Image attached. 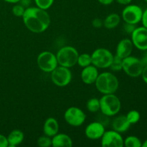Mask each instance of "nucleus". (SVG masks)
<instances>
[{"instance_id":"obj_5","label":"nucleus","mask_w":147,"mask_h":147,"mask_svg":"<svg viewBox=\"0 0 147 147\" xmlns=\"http://www.w3.org/2000/svg\"><path fill=\"white\" fill-rule=\"evenodd\" d=\"M113 55L111 52L106 48H97L91 54L92 65L98 69H106L110 67L113 60Z\"/></svg>"},{"instance_id":"obj_35","label":"nucleus","mask_w":147,"mask_h":147,"mask_svg":"<svg viewBox=\"0 0 147 147\" xmlns=\"http://www.w3.org/2000/svg\"><path fill=\"white\" fill-rule=\"evenodd\" d=\"M140 60L144 66L147 65V50H145V53L143 55V56H142Z\"/></svg>"},{"instance_id":"obj_11","label":"nucleus","mask_w":147,"mask_h":147,"mask_svg":"<svg viewBox=\"0 0 147 147\" xmlns=\"http://www.w3.org/2000/svg\"><path fill=\"white\" fill-rule=\"evenodd\" d=\"M101 139V145L103 147H123V141L120 133L113 130L105 131Z\"/></svg>"},{"instance_id":"obj_38","label":"nucleus","mask_w":147,"mask_h":147,"mask_svg":"<svg viewBox=\"0 0 147 147\" xmlns=\"http://www.w3.org/2000/svg\"><path fill=\"white\" fill-rule=\"evenodd\" d=\"M5 2L9 3V4H17V3L20 2V0H3Z\"/></svg>"},{"instance_id":"obj_27","label":"nucleus","mask_w":147,"mask_h":147,"mask_svg":"<svg viewBox=\"0 0 147 147\" xmlns=\"http://www.w3.org/2000/svg\"><path fill=\"white\" fill-rule=\"evenodd\" d=\"M55 0H34L36 7L47 10L53 6Z\"/></svg>"},{"instance_id":"obj_36","label":"nucleus","mask_w":147,"mask_h":147,"mask_svg":"<svg viewBox=\"0 0 147 147\" xmlns=\"http://www.w3.org/2000/svg\"><path fill=\"white\" fill-rule=\"evenodd\" d=\"M117 3H119V4H121V5H128V4H131L132 1V0H115Z\"/></svg>"},{"instance_id":"obj_24","label":"nucleus","mask_w":147,"mask_h":147,"mask_svg":"<svg viewBox=\"0 0 147 147\" xmlns=\"http://www.w3.org/2000/svg\"><path fill=\"white\" fill-rule=\"evenodd\" d=\"M126 117L128 121L131 123V125L135 124L138 123L140 120L141 115L138 111L136 110H131L127 113L126 115Z\"/></svg>"},{"instance_id":"obj_13","label":"nucleus","mask_w":147,"mask_h":147,"mask_svg":"<svg viewBox=\"0 0 147 147\" xmlns=\"http://www.w3.org/2000/svg\"><path fill=\"white\" fill-rule=\"evenodd\" d=\"M106 131L105 126L98 121L91 122L86 126L85 129V134L86 137L91 140L100 139Z\"/></svg>"},{"instance_id":"obj_31","label":"nucleus","mask_w":147,"mask_h":147,"mask_svg":"<svg viewBox=\"0 0 147 147\" xmlns=\"http://www.w3.org/2000/svg\"><path fill=\"white\" fill-rule=\"evenodd\" d=\"M8 140L7 137L4 135L0 134V147H8Z\"/></svg>"},{"instance_id":"obj_4","label":"nucleus","mask_w":147,"mask_h":147,"mask_svg":"<svg viewBox=\"0 0 147 147\" xmlns=\"http://www.w3.org/2000/svg\"><path fill=\"white\" fill-rule=\"evenodd\" d=\"M78 55V52L74 47L64 46L57 51L56 57L58 65L70 68L77 64Z\"/></svg>"},{"instance_id":"obj_7","label":"nucleus","mask_w":147,"mask_h":147,"mask_svg":"<svg viewBox=\"0 0 147 147\" xmlns=\"http://www.w3.org/2000/svg\"><path fill=\"white\" fill-rule=\"evenodd\" d=\"M51 80L57 87H65L72 80V73L70 68L58 65L50 73Z\"/></svg>"},{"instance_id":"obj_2","label":"nucleus","mask_w":147,"mask_h":147,"mask_svg":"<svg viewBox=\"0 0 147 147\" xmlns=\"http://www.w3.org/2000/svg\"><path fill=\"white\" fill-rule=\"evenodd\" d=\"M94 84L98 91L103 95L115 93L119 87L118 78L110 72H103L99 74Z\"/></svg>"},{"instance_id":"obj_16","label":"nucleus","mask_w":147,"mask_h":147,"mask_svg":"<svg viewBox=\"0 0 147 147\" xmlns=\"http://www.w3.org/2000/svg\"><path fill=\"white\" fill-rule=\"evenodd\" d=\"M44 134L53 137L59 131V123L56 119L53 117L47 118L44 122L42 127Z\"/></svg>"},{"instance_id":"obj_15","label":"nucleus","mask_w":147,"mask_h":147,"mask_svg":"<svg viewBox=\"0 0 147 147\" xmlns=\"http://www.w3.org/2000/svg\"><path fill=\"white\" fill-rule=\"evenodd\" d=\"M98 70L93 65L83 67L80 74L81 80L85 84L91 85L94 84L98 76Z\"/></svg>"},{"instance_id":"obj_17","label":"nucleus","mask_w":147,"mask_h":147,"mask_svg":"<svg viewBox=\"0 0 147 147\" xmlns=\"http://www.w3.org/2000/svg\"><path fill=\"white\" fill-rule=\"evenodd\" d=\"M112 128L114 131L122 134L127 131L128 129L130 128L131 123L128 121L126 116L120 115L113 119L111 123Z\"/></svg>"},{"instance_id":"obj_10","label":"nucleus","mask_w":147,"mask_h":147,"mask_svg":"<svg viewBox=\"0 0 147 147\" xmlns=\"http://www.w3.org/2000/svg\"><path fill=\"white\" fill-rule=\"evenodd\" d=\"M143 10L136 4H128L123 9L121 18L126 23L137 24L142 21Z\"/></svg>"},{"instance_id":"obj_22","label":"nucleus","mask_w":147,"mask_h":147,"mask_svg":"<svg viewBox=\"0 0 147 147\" xmlns=\"http://www.w3.org/2000/svg\"><path fill=\"white\" fill-rule=\"evenodd\" d=\"M86 108L90 113H96L100 111V100L96 98H91L86 103Z\"/></svg>"},{"instance_id":"obj_30","label":"nucleus","mask_w":147,"mask_h":147,"mask_svg":"<svg viewBox=\"0 0 147 147\" xmlns=\"http://www.w3.org/2000/svg\"><path fill=\"white\" fill-rule=\"evenodd\" d=\"M92 25L95 28H100L103 26V20L100 18H95L92 21Z\"/></svg>"},{"instance_id":"obj_19","label":"nucleus","mask_w":147,"mask_h":147,"mask_svg":"<svg viewBox=\"0 0 147 147\" xmlns=\"http://www.w3.org/2000/svg\"><path fill=\"white\" fill-rule=\"evenodd\" d=\"M7 137L9 146L15 147L22 143L24 139V135L20 129H14L9 134Z\"/></svg>"},{"instance_id":"obj_32","label":"nucleus","mask_w":147,"mask_h":147,"mask_svg":"<svg viewBox=\"0 0 147 147\" xmlns=\"http://www.w3.org/2000/svg\"><path fill=\"white\" fill-rule=\"evenodd\" d=\"M141 22H142L143 27L147 28V9L143 11V14H142V18Z\"/></svg>"},{"instance_id":"obj_21","label":"nucleus","mask_w":147,"mask_h":147,"mask_svg":"<svg viewBox=\"0 0 147 147\" xmlns=\"http://www.w3.org/2000/svg\"><path fill=\"white\" fill-rule=\"evenodd\" d=\"M77 64L80 67H85L87 66L92 65V58L91 55L88 53H82L78 55L77 60Z\"/></svg>"},{"instance_id":"obj_18","label":"nucleus","mask_w":147,"mask_h":147,"mask_svg":"<svg viewBox=\"0 0 147 147\" xmlns=\"http://www.w3.org/2000/svg\"><path fill=\"white\" fill-rule=\"evenodd\" d=\"M73 140L69 135L64 133H57L52 137V146L53 147H71Z\"/></svg>"},{"instance_id":"obj_29","label":"nucleus","mask_w":147,"mask_h":147,"mask_svg":"<svg viewBox=\"0 0 147 147\" xmlns=\"http://www.w3.org/2000/svg\"><path fill=\"white\" fill-rule=\"evenodd\" d=\"M136 28V24H130V23H126L125 22L124 25H123V30L128 34H131L134 31L135 29Z\"/></svg>"},{"instance_id":"obj_37","label":"nucleus","mask_w":147,"mask_h":147,"mask_svg":"<svg viewBox=\"0 0 147 147\" xmlns=\"http://www.w3.org/2000/svg\"><path fill=\"white\" fill-rule=\"evenodd\" d=\"M115 0H98V1L103 5H110Z\"/></svg>"},{"instance_id":"obj_3","label":"nucleus","mask_w":147,"mask_h":147,"mask_svg":"<svg viewBox=\"0 0 147 147\" xmlns=\"http://www.w3.org/2000/svg\"><path fill=\"white\" fill-rule=\"evenodd\" d=\"M100 111L102 114L109 117L115 116L121 109V103L115 93L104 94L100 99Z\"/></svg>"},{"instance_id":"obj_28","label":"nucleus","mask_w":147,"mask_h":147,"mask_svg":"<svg viewBox=\"0 0 147 147\" xmlns=\"http://www.w3.org/2000/svg\"><path fill=\"white\" fill-rule=\"evenodd\" d=\"M25 7H23L20 3H17V4H14V5L13 6L11 11H12V14L15 17H22L23 14L25 11Z\"/></svg>"},{"instance_id":"obj_6","label":"nucleus","mask_w":147,"mask_h":147,"mask_svg":"<svg viewBox=\"0 0 147 147\" xmlns=\"http://www.w3.org/2000/svg\"><path fill=\"white\" fill-rule=\"evenodd\" d=\"M39 68L45 73H51L58 66L56 55L50 51H43L37 57Z\"/></svg>"},{"instance_id":"obj_34","label":"nucleus","mask_w":147,"mask_h":147,"mask_svg":"<svg viewBox=\"0 0 147 147\" xmlns=\"http://www.w3.org/2000/svg\"><path fill=\"white\" fill-rule=\"evenodd\" d=\"M19 3L25 8H27V7H30V4L32 3V0H20Z\"/></svg>"},{"instance_id":"obj_1","label":"nucleus","mask_w":147,"mask_h":147,"mask_svg":"<svg viewBox=\"0 0 147 147\" xmlns=\"http://www.w3.org/2000/svg\"><path fill=\"white\" fill-rule=\"evenodd\" d=\"M22 18L26 28L35 34L44 32L48 29L51 23L50 16L47 10L37 7L26 8Z\"/></svg>"},{"instance_id":"obj_9","label":"nucleus","mask_w":147,"mask_h":147,"mask_svg":"<svg viewBox=\"0 0 147 147\" xmlns=\"http://www.w3.org/2000/svg\"><path fill=\"white\" fill-rule=\"evenodd\" d=\"M86 115L82 109L76 106L69 107L64 113V119L66 123L73 127H78L84 123Z\"/></svg>"},{"instance_id":"obj_20","label":"nucleus","mask_w":147,"mask_h":147,"mask_svg":"<svg viewBox=\"0 0 147 147\" xmlns=\"http://www.w3.org/2000/svg\"><path fill=\"white\" fill-rule=\"evenodd\" d=\"M121 16L117 13H111L103 20V27L109 30L115 29L121 22Z\"/></svg>"},{"instance_id":"obj_23","label":"nucleus","mask_w":147,"mask_h":147,"mask_svg":"<svg viewBox=\"0 0 147 147\" xmlns=\"http://www.w3.org/2000/svg\"><path fill=\"white\" fill-rule=\"evenodd\" d=\"M142 141L135 136H129L123 141V146L126 147H142Z\"/></svg>"},{"instance_id":"obj_25","label":"nucleus","mask_w":147,"mask_h":147,"mask_svg":"<svg viewBox=\"0 0 147 147\" xmlns=\"http://www.w3.org/2000/svg\"><path fill=\"white\" fill-rule=\"evenodd\" d=\"M122 66H123V59L115 55L109 68H111V70L113 71H119L122 70Z\"/></svg>"},{"instance_id":"obj_8","label":"nucleus","mask_w":147,"mask_h":147,"mask_svg":"<svg viewBox=\"0 0 147 147\" xmlns=\"http://www.w3.org/2000/svg\"><path fill=\"white\" fill-rule=\"evenodd\" d=\"M144 67L141 60L138 57L130 55L123 59L122 70L129 77L137 78L141 76Z\"/></svg>"},{"instance_id":"obj_12","label":"nucleus","mask_w":147,"mask_h":147,"mask_svg":"<svg viewBox=\"0 0 147 147\" xmlns=\"http://www.w3.org/2000/svg\"><path fill=\"white\" fill-rule=\"evenodd\" d=\"M132 43L138 50H147V28L144 27H136L131 34Z\"/></svg>"},{"instance_id":"obj_40","label":"nucleus","mask_w":147,"mask_h":147,"mask_svg":"<svg viewBox=\"0 0 147 147\" xmlns=\"http://www.w3.org/2000/svg\"><path fill=\"white\" fill-rule=\"evenodd\" d=\"M144 1H146V2L147 3V0H144Z\"/></svg>"},{"instance_id":"obj_26","label":"nucleus","mask_w":147,"mask_h":147,"mask_svg":"<svg viewBox=\"0 0 147 147\" xmlns=\"http://www.w3.org/2000/svg\"><path fill=\"white\" fill-rule=\"evenodd\" d=\"M37 144L40 147H50L52 146V138L45 134L42 135L38 138Z\"/></svg>"},{"instance_id":"obj_14","label":"nucleus","mask_w":147,"mask_h":147,"mask_svg":"<svg viewBox=\"0 0 147 147\" xmlns=\"http://www.w3.org/2000/svg\"><path fill=\"white\" fill-rule=\"evenodd\" d=\"M134 45L131 39H123L120 40L116 46V55L123 59L131 55Z\"/></svg>"},{"instance_id":"obj_33","label":"nucleus","mask_w":147,"mask_h":147,"mask_svg":"<svg viewBox=\"0 0 147 147\" xmlns=\"http://www.w3.org/2000/svg\"><path fill=\"white\" fill-rule=\"evenodd\" d=\"M141 76H142V80H144V82L147 84V65L144 67Z\"/></svg>"},{"instance_id":"obj_39","label":"nucleus","mask_w":147,"mask_h":147,"mask_svg":"<svg viewBox=\"0 0 147 147\" xmlns=\"http://www.w3.org/2000/svg\"><path fill=\"white\" fill-rule=\"evenodd\" d=\"M142 147H147V139H146V140H145L144 142L142 143Z\"/></svg>"}]
</instances>
